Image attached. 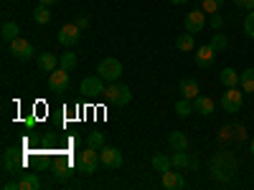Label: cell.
Masks as SVG:
<instances>
[{"mask_svg":"<svg viewBox=\"0 0 254 190\" xmlns=\"http://www.w3.org/2000/svg\"><path fill=\"white\" fill-rule=\"evenodd\" d=\"M234 170H237V162L229 152H219L214 160H211V175H214L219 183H226L234 178Z\"/></svg>","mask_w":254,"mask_h":190,"instance_id":"6da1fadb","label":"cell"},{"mask_svg":"<svg viewBox=\"0 0 254 190\" xmlns=\"http://www.w3.org/2000/svg\"><path fill=\"white\" fill-rule=\"evenodd\" d=\"M99 165H102V157H99V152L94 150V147H87V150H81V152L76 155V170H79L81 175L97 173Z\"/></svg>","mask_w":254,"mask_h":190,"instance_id":"7a4b0ae2","label":"cell"},{"mask_svg":"<svg viewBox=\"0 0 254 190\" xmlns=\"http://www.w3.org/2000/svg\"><path fill=\"white\" fill-rule=\"evenodd\" d=\"M104 94H107V99H110L112 104H117V107H127V104L132 101L130 87H127V84H122V81H110V87L104 89Z\"/></svg>","mask_w":254,"mask_h":190,"instance_id":"3957f363","label":"cell"},{"mask_svg":"<svg viewBox=\"0 0 254 190\" xmlns=\"http://www.w3.org/2000/svg\"><path fill=\"white\" fill-rule=\"evenodd\" d=\"M23 165H26V160H23V155H20L18 147H5L3 150V173L18 175L20 170H23Z\"/></svg>","mask_w":254,"mask_h":190,"instance_id":"277c9868","label":"cell"},{"mask_svg":"<svg viewBox=\"0 0 254 190\" xmlns=\"http://www.w3.org/2000/svg\"><path fill=\"white\" fill-rule=\"evenodd\" d=\"M244 107V94L239 87H226V92L221 94V109L229 112V114H234Z\"/></svg>","mask_w":254,"mask_h":190,"instance_id":"5b68a950","label":"cell"},{"mask_svg":"<svg viewBox=\"0 0 254 190\" xmlns=\"http://www.w3.org/2000/svg\"><path fill=\"white\" fill-rule=\"evenodd\" d=\"M97 74L104 79V81H120L122 76V63L117 58H102L99 66H97Z\"/></svg>","mask_w":254,"mask_h":190,"instance_id":"8992f818","label":"cell"},{"mask_svg":"<svg viewBox=\"0 0 254 190\" xmlns=\"http://www.w3.org/2000/svg\"><path fill=\"white\" fill-rule=\"evenodd\" d=\"M79 36H81V28L76 26V23H66V26H61L59 28V44L61 46H66V48H71V46H76V41H79Z\"/></svg>","mask_w":254,"mask_h":190,"instance_id":"52a82bcc","label":"cell"},{"mask_svg":"<svg viewBox=\"0 0 254 190\" xmlns=\"http://www.w3.org/2000/svg\"><path fill=\"white\" fill-rule=\"evenodd\" d=\"M183 28L188 31V33H201L203 28H206V13L203 10H190L188 15H186V20H183Z\"/></svg>","mask_w":254,"mask_h":190,"instance_id":"ba28073f","label":"cell"},{"mask_svg":"<svg viewBox=\"0 0 254 190\" xmlns=\"http://www.w3.org/2000/svg\"><path fill=\"white\" fill-rule=\"evenodd\" d=\"M10 53L18 61H28L33 56V44L26 38H15V41H10Z\"/></svg>","mask_w":254,"mask_h":190,"instance_id":"9c48e42d","label":"cell"},{"mask_svg":"<svg viewBox=\"0 0 254 190\" xmlns=\"http://www.w3.org/2000/svg\"><path fill=\"white\" fill-rule=\"evenodd\" d=\"M99 157H102V165L110 167V170H117V167L122 165V152L117 150V147H102Z\"/></svg>","mask_w":254,"mask_h":190,"instance_id":"30bf717a","label":"cell"},{"mask_svg":"<svg viewBox=\"0 0 254 190\" xmlns=\"http://www.w3.org/2000/svg\"><path fill=\"white\" fill-rule=\"evenodd\" d=\"M84 94H87V96H99L104 89H107V87H104V79L97 74V76H87V79H84L81 81V87H79Z\"/></svg>","mask_w":254,"mask_h":190,"instance_id":"8fae6325","label":"cell"},{"mask_svg":"<svg viewBox=\"0 0 254 190\" xmlns=\"http://www.w3.org/2000/svg\"><path fill=\"white\" fill-rule=\"evenodd\" d=\"M160 185H163L165 190H181V188H186V180H183L181 173H176L173 167H171V170L160 173Z\"/></svg>","mask_w":254,"mask_h":190,"instance_id":"7c38bea8","label":"cell"},{"mask_svg":"<svg viewBox=\"0 0 254 190\" xmlns=\"http://www.w3.org/2000/svg\"><path fill=\"white\" fill-rule=\"evenodd\" d=\"M214 58H216V48L206 44V46H198L196 51V66L198 69H208V66H214Z\"/></svg>","mask_w":254,"mask_h":190,"instance_id":"4fadbf2b","label":"cell"},{"mask_svg":"<svg viewBox=\"0 0 254 190\" xmlns=\"http://www.w3.org/2000/svg\"><path fill=\"white\" fill-rule=\"evenodd\" d=\"M49 87L54 89V92H64V89H66L69 87V71L66 69H56V71H51L49 74Z\"/></svg>","mask_w":254,"mask_h":190,"instance_id":"5bb4252c","label":"cell"},{"mask_svg":"<svg viewBox=\"0 0 254 190\" xmlns=\"http://www.w3.org/2000/svg\"><path fill=\"white\" fill-rule=\"evenodd\" d=\"M15 180H18L20 190H38V188H41V178H38L36 173H28V170H20V173L15 175Z\"/></svg>","mask_w":254,"mask_h":190,"instance_id":"9a60e30c","label":"cell"},{"mask_svg":"<svg viewBox=\"0 0 254 190\" xmlns=\"http://www.w3.org/2000/svg\"><path fill=\"white\" fill-rule=\"evenodd\" d=\"M178 89H181L183 99H190V101H193V99L201 94V89H198V81H196V79H183Z\"/></svg>","mask_w":254,"mask_h":190,"instance_id":"2e32d148","label":"cell"},{"mask_svg":"<svg viewBox=\"0 0 254 190\" xmlns=\"http://www.w3.org/2000/svg\"><path fill=\"white\" fill-rule=\"evenodd\" d=\"M193 109H196L198 114H203V117H211L216 107H214V99H208V96H201V94H198V96L193 99Z\"/></svg>","mask_w":254,"mask_h":190,"instance_id":"e0dca14e","label":"cell"},{"mask_svg":"<svg viewBox=\"0 0 254 190\" xmlns=\"http://www.w3.org/2000/svg\"><path fill=\"white\" fill-rule=\"evenodd\" d=\"M219 81L224 84V87H239V84H242V74L237 69H221Z\"/></svg>","mask_w":254,"mask_h":190,"instance_id":"ac0fdd59","label":"cell"},{"mask_svg":"<svg viewBox=\"0 0 254 190\" xmlns=\"http://www.w3.org/2000/svg\"><path fill=\"white\" fill-rule=\"evenodd\" d=\"M38 69L44 71V74L56 71V69H59V61H56V56H54V53H41V56H38Z\"/></svg>","mask_w":254,"mask_h":190,"instance_id":"d6986e66","label":"cell"},{"mask_svg":"<svg viewBox=\"0 0 254 190\" xmlns=\"http://www.w3.org/2000/svg\"><path fill=\"white\" fill-rule=\"evenodd\" d=\"M0 36H3V41H15V38H20V26L18 23H13V20H8V23H3V28H0Z\"/></svg>","mask_w":254,"mask_h":190,"instance_id":"ffe728a7","label":"cell"},{"mask_svg":"<svg viewBox=\"0 0 254 190\" xmlns=\"http://www.w3.org/2000/svg\"><path fill=\"white\" fill-rule=\"evenodd\" d=\"M168 144H171L173 150H188V137L183 132H171L168 135Z\"/></svg>","mask_w":254,"mask_h":190,"instance_id":"44dd1931","label":"cell"},{"mask_svg":"<svg viewBox=\"0 0 254 190\" xmlns=\"http://www.w3.org/2000/svg\"><path fill=\"white\" fill-rule=\"evenodd\" d=\"M176 48L178 51H193L196 48V44H193V33H181L178 38H176Z\"/></svg>","mask_w":254,"mask_h":190,"instance_id":"7402d4cb","label":"cell"},{"mask_svg":"<svg viewBox=\"0 0 254 190\" xmlns=\"http://www.w3.org/2000/svg\"><path fill=\"white\" fill-rule=\"evenodd\" d=\"M33 20H36V23H38V26H46V23H49V20H51V13H49V5H41V3H38V8L33 10Z\"/></svg>","mask_w":254,"mask_h":190,"instance_id":"603a6c76","label":"cell"},{"mask_svg":"<svg viewBox=\"0 0 254 190\" xmlns=\"http://www.w3.org/2000/svg\"><path fill=\"white\" fill-rule=\"evenodd\" d=\"M171 162H173V167H178V170H181V167L193 165V162H190V157H188V152H186V150H176V152H173V157H171Z\"/></svg>","mask_w":254,"mask_h":190,"instance_id":"cb8c5ba5","label":"cell"},{"mask_svg":"<svg viewBox=\"0 0 254 190\" xmlns=\"http://www.w3.org/2000/svg\"><path fill=\"white\" fill-rule=\"evenodd\" d=\"M242 92H247V94L254 92V69H244L242 71Z\"/></svg>","mask_w":254,"mask_h":190,"instance_id":"d4e9b609","label":"cell"},{"mask_svg":"<svg viewBox=\"0 0 254 190\" xmlns=\"http://www.w3.org/2000/svg\"><path fill=\"white\" fill-rule=\"evenodd\" d=\"M208 44H211V46H214V48L221 53V51H226V48H229V38H226L224 33H219V31H216V33H214V38H211Z\"/></svg>","mask_w":254,"mask_h":190,"instance_id":"484cf974","label":"cell"},{"mask_svg":"<svg viewBox=\"0 0 254 190\" xmlns=\"http://www.w3.org/2000/svg\"><path fill=\"white\" fill-rule=\"evenodd\" d=\"M153 167L160 170V173H165V170L173 167V162H171V157H165V155H153Z\"/></svg>","mask_w":254,"mask_h":190,"instance_id":"4316f807","label":"cell"},{"mask_svg":"<svg viewBox=\"0 0 254 190\" xmlns=\"http://www.w3.org/2000/svg\"><path fill=\"white\" fill-rule=\"evenodd\" d=\"M59 66H61V69H66V71H69V69H74V66H76V53H74V51L61 53V58H59Z\"/></svg>","mask_w":254,"mask_h":190,"instance_id":"83f0119b","label":"cell"},{"mask_svg":"<svg viewBox=\"0 0 254 190\" xmlns=\"http://www.w3.org/2000/svg\"><path fill=\"white\" fill-rule=\"evenodd\" d=\"M51 173H54L56 180H66V178H71L74 170H71L69 165H64V162H61V165H54V170H51Z\"/></svg>","mask_w":254,"mask_h":190,"instance_id":"f1b7e54d","label":"cell"},{"mask_svg":"<svg viewBox=\"0 0 254 190\" xmlns=\"http://www.w3.org/2000/svg\"><path fill=\"white\" fill-rule=\"evenodd\" d=\"M190 112H196L193 104H190V99H181V101L176 104V114H178V117H188Z\"/></svg>","mask_w":254,"mask_h":190,"instance_id":"f546056e","label":"cell"},{"mask_svg":"<svg viewBox=\"0 0 254 190\" xmlns=\"http://www.w3.org/2000/svg\"><path fill=\"white\" fill-rule=\"evenodd\" d=\"M224 5V0H201V10L203 13H219V8Z\"/></svg>","mask_w":254,"mask_h":190,"instance_id":"4dcf8cb0","label":"cell"},{"mask_svg":"<svg viewBox=\"0 0 254 190\" xmlns=\"http://www.w3.org/2000/svg\"><path fill=\"white\" fill-rule=\"evenodd\" d=\"M41 144H44V150H54V147H59V144H61V140H59V135L46 132V135H44V140H41Z\"/></svg>","mask_w":254,"mask_h":190,"instance_id":"1f68e13d","label":"cell"},{"mask_svg":"<svg viewBox=\"0 0 254 190\" xmlns=\"http://www.w3.org/2000/svg\"><path fill=\"white\" fill-rule=\"evenodd\" d=\"M87 144L94 147V150H102V147H104V135H102V132H92V135L87 137Z\"/></svg>","mask_w":254,"mask_h":190,"instance_id":"d6a6232c","label":"cell"},{"mask_svg":"<svg viewBox=\"0 0 254 190\" xmlns=\"http://www.w3.org/2000/svg\"><path fill=\"white\" fill-rule=\"evenodd\" d=\"M244 33H247L249 38H254V10H249L247 18H244Z\"/></svg>","mask_w":254,"mask_h":190,"instance_id":"836d02e7","label":"cell"},{"mask_svg":"<svg viewBox=\"0 0 254 190\" xmlns=\"http://www.w3.org/2000/svg\"><path fill=\"white\" fill-rule=\"evenodd\" d=\"M221 26H224L221 13H211V28H221Z\"/></svg>","mask_w":254,"mask_h":190,"instance_id":"e575fe53","label":"cell"},{"mask_svg":"<svg viewBox=\"0 0 254 190\" xmlns=\"http://www.w3.org/2000/svg\"><path fill=\"white\" fill-rule=\"evenodd\" d=\"M239 8H247V10H254V0H234Z\"/></svg>","mask_w":254,"mask_h":190,"instance_id":"d590c367","label":"cell"},{"mask_svg":"<svg viewBox=\"0 0 254 190\" xmlns=\"http://www.w3.org/2000/svg\"><path fill=\"white\" fill-rule=\"evenodd\" d=\"M76 26H79V28H87V26H89V18H87V15H79V18H76Z\"/></svg>","mask_w":254,"mask_h":190,"instance_id":"8d00e7d4","label":"cell"},{"mask_svg":"<svg viewBox=\"0 0 254 190\" xmlns=\"http://www.w3.org/2000/svg\"><path fill=\"white\" fill-rule=\"evenodd\" d=\"M38 3H41V5H56L59 0H38Z\"/></svg>","mask_w":254,"mask_h":190,"instance_id":"74e56055","label":"cell"},{"mask_svg":"<svg viewBox=\"0 0 254 190\" xmlns=\"http://www.w3.org/2000/svg\"><path fill=\"white\" fill-rule=\"evenodd\" d=\"M171 3H173V5H186L188 0H171Z\"/></svg>","mask_w":254,"mask_h":190,"instance_id":"f35d334b","label":"cell"},{"mask_svg":"<svg viewBox=\"0 0 254 190\" xmlns=\"http://www.w3.org/2000/svg\"><path fill=\"white\" fill-rule=\"evenodd\" d=\"M252 155H254V140H252Z\"/></svg>","mask_w":254,"mask_h":190,"instance_id":"ab89813d","label":"cell"}]
</instances>
